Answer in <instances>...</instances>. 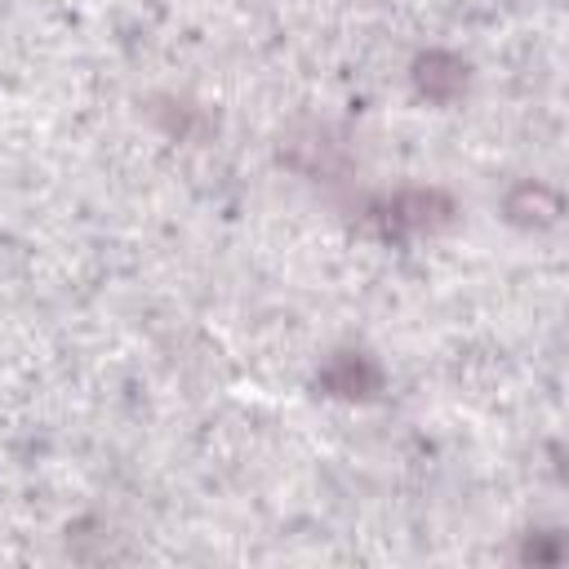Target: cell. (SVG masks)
Wrapping results in <instances>:
<instances>
[{"mask_svg":"<svg viewBox=\"0 0 569 569\" xmlns=\"http://www.w3.org/2000/svg\"><path fill=\"white\" fill-rule=\"evenodd\" d=\"M409 84L431 107H453L471 89V62L453 49H422L409 62Z\"/></svg>","mask_w":569,"mask_h":569,"instance_id":"4","label":"cell"},{"mask_svg":"<svg viewBox=\"0 0 569 569\" xmlns=\"http://www.w3.org/2000/svg\"><path fill=\"white\" fill-rule=\"evenodd\" d=\"M560 191L542 178H520L507 196H502V218L520 231H547L560 222Z\"/></svg>","mask_w":569,"mask_h":569,"instance_id":"5","label":"cell"},{"mask_svg":"<svg viewBox=\"0 0 569 569\" xmlns=\"http://www.w3.org/2000/svg\"><path fill=\"white\" fill-rule=\"evenodd\" d=\"M458 218V200L445 187H396L378 196L365 209V222L382 240H413V236H436Z\"/></svg>","mask_w":569,"mask_h":569,"instance_id":"1","label":"cell"},{"mask_svg":"<svg viewBox=\"0 0 569 569\" xmlns=\"http://www.w3.org/2000/svg\"><path fill=\"white\" fill-rule=\"evenodd\" d=\"M316 387H320L329 400L365 405V400H378V391L387 387V373H382V365H378L373 351H365V347H338V351L320 365Z\"/></svg>","mask_w":569,"mask_h":569,"instance_id":"2","label":"cell"},{"mask_svg":"<svg viewBox=\"0 0 569 569\" xmlns=\"http://www.w3.org/2000/svg\"><path fill=\"white\" fill-rule=\"evenodd\" d=\"M280 156H284L298 173H307V178H316V182H338V178L351 169V151H347L342 133H333L329 124H302L298 133L284 138Z\"/></svg>","mask_w":569,"mask_h":569,"instance_id":"3","label":"cell"}]
</instances>
